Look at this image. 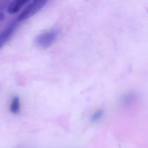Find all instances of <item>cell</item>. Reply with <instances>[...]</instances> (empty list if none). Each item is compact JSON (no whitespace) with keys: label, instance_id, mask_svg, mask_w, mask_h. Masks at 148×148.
Returning a JSON list of instances; mask_svg holds the SVG:
<instances>
[{"label":"cell","instance_id":"obj_4","mask_svg":"<svg viewBox=\"0 0 148 148\" xmlns=\"http://www.w3.org/2000/svg\"><path fill=\"white\" fill-rule=\"evenodd\" d=\"M28 1L29 0H13L7 7V12L10 14H14L20 10V8Z\"/></svg>","mask_w":148,"mask_h":148},{"label":"cell","instance_id":"obj_2","mask_svg":"<svg viewBox=\"0 0 148 148\" xmlns=\"http://www.w3.org/2000/svg\"><path fill=\"white\" fill-rule=\"evenodd\" d=\"M48 1L49 0H33V1L20 13L17 17V20L23 21L35 15L46 5Z\"/></svg>","mask_w":148,"mask_h":148},{"label":"cell","instance_id":"obj_7","mask_svg":"<svg viewBox=\"0 0 148 148\" xmlns=\"http://www.w3.org/2000/svg\"><path fill=\"white\" fill-rule=\"evenodd\" d=\"M103 113L104 111L102 109H100V110H97L96 112H95V113H93V115H92V117H91V121H92V123H96V122H98V120H101V118L103 117Z\"/></svg>","mask_w":148,"mask_h":148},{"label":"cell","instance_id":"obj_1","mask_svg":"<svg viewBox=\"0 0 148 148\" xmlns=\"http://www.w3.org/2000/svg\"><path fill=\"white\" fill-rule=\"evenodd\" d=\"M59 34L60 30L59 29H51L40 33L35 38V45L40 49H46L56 41Z\"/></svg>","mask_w":148,"mask_h":148},{"label":"cell","instance_id":"obj_5","mask_svg":"<svg viewBox=\"0 0 148 148\" xmlns=\"http://www.w3.org/2000/svg\"><path fill=\"white\" fill-rule=\"evenodd\" d=\"M136 98H137L136 93L133 92V91H130V92L124 94L121 97V103L124 106L130 105L135 101Z\"/></svg>","mask_w":148,"mask_h":148},{"label":"cell","instance_id":"obj_6","mask_svg":"<svg viewBox=\"0 0 148 148\" xmlns=\"http://www.w3.org/2000/svg\"><path fill=\"white\" fill-rule=\"evenodd\" d=\"M10 110L11 111V113H12L13 114H17V113H20V98L17 96H15V97H13L12 100L11 102V104H10Z\"/></svg>","mask_w":148,"mask_h":148},{"label":"cell","instance_id":"obj_3","mask_svg":"<svg viewBox=\"0 0 148 148\" xmlns=\"http://www.w3.org/2000/svg\"><path fill=\"white\" fill-rule=\"evenodd\" d=\"M17 27V23H14L9 25L2 32L0 33V49L7 43L11 38Z\"/></svg>","mask_w":148,"mask_h":148}]
</instances>
